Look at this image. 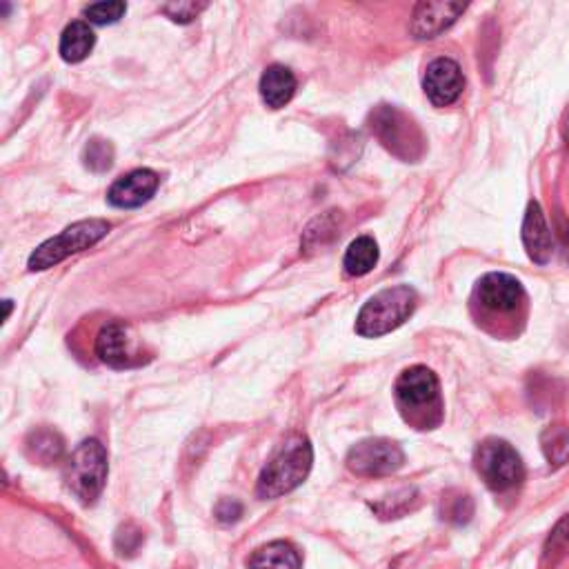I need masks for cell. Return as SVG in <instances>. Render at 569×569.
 <instances>
[{"label": "cell", "mask_w": 569, "mask_h": 569, "mask_svg": "<svg viewBox=\"0 0 569 569\" xmlns=\"http://www.w3.org/2000/svg\"><path fill=\"white\" fill-rule=\"evenodd\" d=\"M207 3H194V0H178V3H167L161 7V12L172 18L174 23H192L198 14L203 12Z\"/></svg>", "instance_id": "25"}, {"label": "cell", "mask_w": 569, "mask_h": 569, "mask_svg": "<svg viewBox=\"0 0 569 569\" xmlns=\"http://www.w3.org/2000/svg\"><path fill=\"white\" fill-rule=\"evenodd\" d=\"M474 303L481 305L485 314L514 316L527 303V294L518 278L492 272L478 281L474 289Z\"/></svg>", "instance_id": "9"}, {"label": "cell", "mask_w": 569, "mask_h": 569, "mask_svg": "<svg viewBox=\"0 0 569 569\" xmlns=\"http://www.w3.org/2000/svg\"><path fill=\"white\" fill-rule=\"evenodd\" d=\"M109 229L112 227H109L107 221H101V218H89V221L74 223L72 227H67L65 232L49 238V241L38 247L36 252L29 256L27 265L32 272H43V269L65 261L67 256L83 252V249H89L98 241H103L109 234Z\"/></svg>", "instance_id": "5"}, {"label": "cell", "mask_w": 569, "mask_h": 569, "mask_svg": "<svg viewBox=\"0 0 569 569\" xmlns=\"http://www.w3.org/2000/svg\"><path fill=\"white\" fill-rule=\"evenodd\" d=\"M543 454L549 465L561 467L569 461V427L567 425H549L541 436Z\"/></svg>", "instance_id": "20"}, {"label": "cell", "mask_w": 569, "mask_h": 569, "mask_svg": "<svg viewBox=\"0 0 569 569\" xmlns=\"http://www.w3.org/2000/svg\"><path fill=\"white\" fill-rule=\"evenodd\" d=\"M127 12L125 3H96L85 9V16L96 25H112L118 23Z\"/></svg>", "instance_id": "24"}, {"label": "cell", "mask_w": 569, "mask_h": 569, "mask_svg": "<svg viewBox=\"0 0 569 569\" xmlns=\"http://www.w3.org/2000/svg\"><path fill=\"white\" fill-rule=\"evenodd\" d=\"M523 245L527 249V256L532 258L536 265H547L549 258H552V234H549L543 209L536 201L527 205L523 221Z\"/></svg>", "instance_id": "14"}, {"label": "cell", "mask_w": 569, "mask_h": 569, "mask_svg": "<svg viewBox=\"0 0 569 569\" xmlns=\"http://www.w3.org/2000/svg\"><path fill=\"white\" fill-rule=\"evenodd\" d=\"M296 92V76L292 69L283 65H272L265 69L261 76V96L267 107L281 109L294 98Z\"/></svg>", "instance_id": "15"}, {"label": "cell", "mask_w": 569, "mask_h": 569, "mask_svg": "<svg viewBox=\"0 0 569 569\" xmlns=\"http://www.w3.org/2000/svg\"><path fill=\"white\" fill-rule=\"evenodd\" d=\"M405 463L403 449L387 438H367L349 449L347 467L356 476H389L398 472Z\"/></svg>", "instance_id": "8"}, {"label": "cell", "mask_w": 569, "mask_h": 569, "mask_svg": "<svg viewBox=\"0 0 569 569\" xmlns=\"http://www.w3.org/2000/svg\"><path fill=\"white\" fill-rule=\"evenodd\" d=\"M474 465L485 485L494 492H509L525 481L523 458L501 438H487L481 443L476 449Z\"/></svg>", "instance_id": "6"}, {"label": "cell", "mask_w": 569, "mask_h": 569, "mask_svg": "<svg viewBox=\"0 0 569 569\" xmlns=\"http://www.w3.org/2000/svg\"><path fill=\"white\" fill-rule=\"evenodd\" d=\"M474 516V503L472 498L467 494H445L443 501H441V518L447 523H454V525H465L472 521Z\"/></svg>", "instance_id": "21"}, {"label": "cell", "mask_w": 569, "mask_h": 569, "mask_svg": "<svg viewBox=\"0 0 569 569\" xmlns=\"http://www.w3.org/2000/svg\"><path fill=\"white\" fill-rule=\"evenodd\" d=\"M423 89L436 107H447L461 98L465 89V76L452 58H436L425 69Z\"/></svg>", "instance_id": "10"}, {"label": "cell", "mask_w": 569, "mask_h": 569, "mask_svg": "<svg viewBox=\"0 0 569 569\" xmlns=\"http://www.w3.org/2000/svg\"><path fill=\"white\" fill-rule=\"evenodd\" d=\"M312 463L314 452L309 438L303 434L287 436L285 443L276 449L261 472L256 494L261 498H278L294 492L312 472Z\"/></svg>", "instance_id": "1"}, {"label": "cell", "mask_w": 569, "mask_h": 569, "mask_svg": "<svg viewBox=\"0 0 569 569\" xmlns=\"http://www.w3.org/2000/svg\"><path fill=\"white\" fill-rule=\"evenodd\" d=\"M567 545H569V516H565L563 521L554 527V532L549 534L545 543V558L563 552Z\"/></svg>", "instance_id": "26"}, {"label": "cell", "mask_w": 569, "mask_h": 569, "mask_svg": "<svg viewBox=\"0 0 569 569\" xmlns=\"http://www.w3.org/2000/svg\"><path fill=\"white\" fill-rule=\"evenodd\" d=\"M378 263V245L372 236H358L349 245L343 258V267L349 276H365L372 272Z\"/></svg>", "instance_id": "18"}, {"label": "cell", "mask_w": 569, "mask_h": 569, "mask_svg": "<svg viewBox=\"0 0 569 569\" xmlns=\"http://www.w3.org/2000/svg\"><path fill=\"white\" fill-rule=\"evenodd\" d=\"M396 403L407 423L418 429H432L441 423L443 401L438 378L423 365L409 367L396 381Z\"/></svg>", "instance_id": "2"}, {"label": "cell", "mask_w": 569, "mask_h": 569, "mask_svg": "<svg viewBox=\"0 0 569 569\" xmlns=\"http://www.w3.org/2000/svg\"><path fill=\"white\" fill-rule=\"evenodd\" d=\"M83 161L85 167L92 169V172H107L114 163V147L107 141H101V138H92V141L85 145Z\"/></svg>", "instance_id": "22"}, {"label": "cell", "mask_w": 569, "mask_h": 569, "mask_svg": "<svg viewBox=\"0 0 569 569\" xmlns=\"http://www.w3.org/2000/svg\"><path fill=\"white\" fill-rule=\"evenodd\" d=\"M416 303L418 296L409 285L383 289L363 305L356 318V334L363 338H378L394 332L414 314Z\"/></svg>", "instance_id": "3"}, {"label": "cell", "mask_w": 569, "mask_h": 569, "mask_svg": "<svg viewBox=\"0 0 569 569\" xmlns=\"http://www.w3.org/2000/svg\"><path fill=\"white\" fill-rule=\"evenodd\" d=\"M63 449V438L54 429H36L27 438V454L43 465L56 463L63 456Z\"/></svg>", "instance_id": "19"}, {"label": "cell", "mask_w": 569, "mask_h": 569, "mask_svg": "<svg viewBox=\"0 0 569 569\" xmlns=\"http://www.w3.org/2000/svg\"><path fill=\"white\" fill-rule=\"evenodd\" d=\"M161 178L152 169H136L118 178L107 194V201L118 209H134L147 203L156 194Z\"/></svg>", "instance_id": "13"}, {"label": "cell", "mask_w": 569, "mask_h": 569, "mask_svg": "<svg viewBox=\"0 0 569 569\" xmlns=\"http://www.w3.org/2000/svg\"><path fill=\"white\" fill-rule=\"evenodd\" d=\"M96 45L94 29L83 21H76L65 27L61 36V58L65 63H81L92 54Z\"/></svg>", "instance_id": "17"}, {"label": "cell", "mask_w": 569, "mask_h": 569, "mask_svg": "<svg viewBox=\"0 0 569 569\" xmlns=\"http://www.w3.org/2000/svg\"><path fill=\"white\" fill-rule=\"evenodd\" d=\"M467 9V3H452V0H425L418 3L412 14V36L418 41L441 36L452 27Z\"/></svg>", "instance_id": "11"}, {"label": "cell", "mask_w": 569, "mask_h": 569, "mask_svg": "<svg viewBox=\"0 0 569 569\" xmlns=\"http://www.w3.org/2000/svg\"><path fill=\"white\" fill-rule=\"evenodd\" d=\"M63 478L69 492L83 505H92L101 496L107 481V452L101 441L87 438L65 463Z\"/></svg>", "instance_id": "4"}, {"label": "cell", "mask_w": 569, "mask_h": 569, "mask_svg": "<svg viewBox=\"0 0 569 569\" xmlns=\"http://www.w3.org/2000/svg\"><path fill=\"white\" fill-rule=\"evenodd\" d=\"M241 516H243V505L238 501H232V498H225V501H221L216 507V518L221 523H236Z\"/></svg>", "instance_id": "27"}, {"label": "cell", "mask_w": 569, "mask_h": 569, "mask_svg": "<svg viewBox=\"0 0 569 569\" xmlns=\"http://www.w3.org/2000/svg\"><path fill=\"white\" fill-rule=\"evenodd\" d=\"M372 129L378 141L403 161H416L423 154V136L401 109L378 107L372 114Z\"/></svg>", "instance_id": "7"}, {"label": "cell", "mask_w": 569, "mask_h": 569, "mask_svg": "<svg viewBox=\"0 0 569 569\" xmlns=\"http://www.w3.org/2000/svg\"><path fill=\"white\" fill-rule=\"evenodd\" d=\"M96 356L114 369H127L141 363L134 338L123 323H107L96 336Z\"/></svg>", "instance_id": "12"}, {"label": "cell", "mask_w": 569, "mask_h": 569, "mask_svg": "<svg viewBox=\"0 0 569 569\" xmlns=\"http://www.w3.org/2000/svg\"><path fill=\"white\" fill-rule=\"evenodd\" d=\"M249 569H301V554L292 543L274 541L256 549L249 558Z\"/></svg>", "instance_id": "16"}, {"label": "cell", "mask_w": 569, "mask_h": 569, "mask_svg": "<svg viewBox=\"0 0 569 569\" xmlns=\"http://www.w3.org/2000/svg\"><path fill=\"white\" fill-rule=\"evenodd\" d=\"M414 501H416L414 489H403V492H398L394 496H387L383 503L374 505V509L383 518H398V516H403L407 509H412Z\"/></svg>", "instance_id": "23"}]
</instances>
